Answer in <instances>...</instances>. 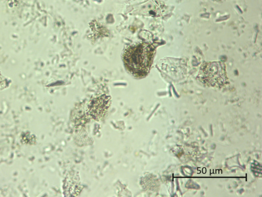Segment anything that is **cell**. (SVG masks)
I'll use <instances>...</instances> for the list:
<instances>
[{
	"label": "cell",
	"mask_w": 262,
	"mask_h": 197,
	"mask_svg": "<svg viewBox=\"0 0 262 197\" xmlns=\"http://www.w3.org/2000/svg\"><path fill=\"white\" fill-rule=\"evenodd\" d=\"M154 55L153 47L142 43L126 48L123 54V60L127 70L135 77L140 78L149 71Z\"/></svg>",
	"instance_id": "1"
},
{
	"label": "cell",
	"mask_w": 262,
	"mask_h": 197,
	"mask_svg": "<svg viewBox=\"0 0 262 197\" xmlns=\"http://www.w3.org/2000/svg\"><path fill=\"white\" fill-rule=\"evenodd\" d=\"M199 75L202 80L207 83L221 82L225 76V69L220 62L206 63L200 69Z\"/></svg>",
	"instance_id": "2"
},
{
	"label": "cell",
	"mask_w": 262,
	"mask_h": 197,
	"mask_svg": "<svg viewBox=\"0 0 262 197\" xmlns=\"http://www.w3.org/2000/svg\"><path fill=\"white\" fill-rule=\"evenodd\" d=\"M111 104L110 96L103 94L92 99L88 105V113L94 120L99 121L107 113Z\"/></svg>",
	"instance_id": "3"
}]
</instances>
